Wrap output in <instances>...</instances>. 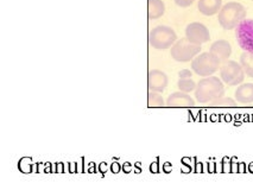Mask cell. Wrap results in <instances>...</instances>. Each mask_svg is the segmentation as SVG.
<instances>
[{
    "label": "cell",
    "instance_id": "obj_10",
    "mask_svg": "<svg viewBox=\"0 0 253 190\" xmlns=\"http://www.w3.org/2000/svg\"><path fill=\"white\" fill-rule=\"evenodd\" d=\"M194 105H195V101L193 100L192 96H189L188 93L182 92V90L172 93L167 100L168 107H193Z\"/></svg>",
    "mask_w": 253,
    "mask_h": 190
},
{
    "label": "cell",
    "instance_id": "obj_18",
    "mask_svg": "<svg viewBox=\"0 0 253 190\" xmlns=\"http://www.w3.org/2000/svg\"><path fill=\"white\" fill-rule=\"evenodd\" d=\"M211 106H229V107H234V106H237V102H235L233 99L225 98V96H222V98L216 99V100L211 101Z\"/></svg>",
    "mask_w": 253,
    "mask_h": 190
},
{
    "label": "cell",
    "instance_id": "obj_8",
    "mask_svg": "<svg viewBox=\"0 0 253 190\" xmlns=\"http://www.w3.org/2000/svg\"><path fill=\"white\" fill-rule=\"evenodd\" d=\"M185 37L190 40V42L195 43V44H204L211 39L210 30L207 26L202 24V23L194 22L190 23L189 25L185 28Z\"/></svg>",
    "mask_w": 253,
    "mask_h": 190
},
{
    "label": "cell",
    "instance_id": "obj_6",
    "mask_svg": "<svg viewBox=\"0 0 253 190\" xmlns=\"http://www.w3.org/2000/svg\"><path fill=\"white\" fill-rule=\"evenodd\" d=\"M220 78L228 86H238L245 78V72L240 63L235 61H226L220 67Z\"/></svg>",
    "mask_w": 253,
    "mask_h": 190
},
{
    "label": "cell",
    "instance_id": "obj_7",
    "mask_svg": "<svg viewBox=\"0 0 253 190\" xmlns=\"http://www.w3.org/2000/svg\"><path fill=\"white\" fill-rule=\"evenodd\" d=\"M235 38L244 51L253 54V19H244L235 28Z\"/></svg>",
    "mask_w": 253,
    "mask_h": 190
},
{
    "label": "cell",
    "instance_id": "obj_13",
    "mask_svg": "<svg viewBox=\"0 0 253 190\" xmlns=\"http://www.w3.org/2000/svg\"><path fill=\"white\" fill-rule=\"evenodd\" d=\"M235 99L240 104L253 102V83H243L235 90Z\"/></svg>",
    "mask_w": 253,
    "mask_h": 190
},
{
    "label": "cell",
    "instance_id": "obj_11",
    "mask_svg": "<svg viewBox=\"0 0 253 190\" xmlns=\"http://www.w3.org/2000/svg\"><path fill=\"white\" fill-rule=\"evenodd\" d=\"M211 52H213L215 56H217L221 63H225L226 61H228L229 56L232 54V46L227 40L225 39H219L216 42H214L213 44L211 45Z\"/></svg>",
    "mask_w": 253,
    "mask_h": 190
},
{
    "label": "cell",
    "instance_id": "obj_23",
    "mask_svg": "<svg viewBox=\"0 0 253 190\" xmlns=\"http://www.w3.org/2000/svg\"><path fill=\"white\" fill-rule=\"evenodd\" d=\"M123 170L125 171V174H128V172H131L132 170V164L131 163H125V164L123 165Z\"/></svg>",
    "mask_w": 253,
    "mask_h": 190
},
{
    "label": "cell",
    "instance_id": "obj_19",
    "mask_svg": "<svg viewBox=\"0 0 253 190\" xmlns=\"http://www.w3.org/2000/svg\"><path fill=\"white\" fill-rule=\"evenodd\" d=\"M195 0H175V4L179 7H188L193 4Z\"/></svg>",
    "mask_w": 253,
    "mask_h": 190
},
{
    "label": "cell",
    "instance_id": "obj_2",
    "mask_svg": "<svg viewBox=\"0 0 253 190\" xmlns=\"http://www.w3.org/2000/svg\"><path fill=\"white\" fill-rule=\"evenodd\" d=\"M246 18V8L243 4L231 1L225 4L217 13L219 24L225 30H233Z\"/></svg>",
    "mask_w": 253,
    "mask_h": 190
},
{
    "label": "cell",
    "instance_id": "obj_22",
    "mask_svg": "<svg viewBox=\"0 0 253 190\" xmlns=\"http://www.w3.org/2000/svg\"><path fill=\"white\" fill-rule=\"evenodd\" d=\"M150 171L154 172V174H157V172L160 171V168H158V162L152 163L151 166H150Z\"/></svg>",
    "mask_w": 253,
    "mask_h": 190
},
{
    "label": "cell",
    "instance_id": "obj_1",
    "mask_svg": "<svg viewBox=\"0 0 253 190\" xmlns=\"http://www.w3.org/2000/svg\"><path fill=\"white\" fill-rule=\"evenodd\" d=\"M225 96V87L222 80L215 76L202 78L195 88V98L201 104H208Z\"/></svg>",
    "mask_w": 253,
    "mask_h": 190
},
{
    "label": "cell",
    "instance_id": "obj_17",
    "mask_svg": "<svg viewBox=\"0 0 253 190\" xmlns=\"http://www.w3.org/2000/svg\"><path fill=\"white\" fill-rule=\"evenodd\" d=\"M148 105L149 107H163L164 106L163 98L158 94V92H152V90H150Z\"/></svg>",
    "mask_w": 253,
    "mask_h": 190
},
{
    "label": "cell",
    "instance_id": "obj_15",
    "mask_svg": "<svg viewBox=\"0 0 253 190\" xmlns=\"http://www.w3.org/2000/svg\"><path fill=\"white\" fill-rule=\"evenodd\" d=\"M240 64L243 67L245 74L249 77L253 78V54L244 51L240 56Z\"/></svg>",
    "mask_w": 253,
    "mask_h": 190
},
{
    "label": "cell",
    "instance_id": "obj_4",
    "mask_svg": "<svg viewBox=\"0 0 253 190\" xmlns=\"http://www.w3.org/2000/svg\"><path fill=\"white\" fill-rule=\"evenodd\" d=\"M220 64H221V61L213 52L210 51L200 54L199 56L193 58L192 68L198 75L207 77V76L213 75L217 69H220Z\"/></svg>",
    "mask_w": 253,
    "mask_h": 190
},
{
    "label": "cell",
    "instance_id": "obj_3",
    "mask_svg": "<svg viewBox=\"0 0 253 190\" xmlns=\"http://www.w3.org/2000/svg\"><path fill=\"white\" fill-rule=\"evenodd\" d=\"M177 39V35L170 26L160 25L152 29L149 35V43L157 50H167L172 46Z\"/></svg>",
    "mask_w": 253,
    "mask_h": 190
},
{
    "label": "cell",
    "instance_id": "obj_24",
    "mask_svg": "<svg viewBox=\"0 0 253 190\" xmlns=\"http://www.w3.org/2000/svg\"><path fill=\"white\" fill-rule=\"evenodd\" d=\"M107 169H108V166L106 163H101V164H100V171L101 172H106L107 171Z\"/></svg>",
    "mask_w": 253,
    "mask_h": 190
},
{
    "label": "cell",
    "instance_id": "obj_12",
    "mask_svg": "<svg viewBox=\"0 0 253 190\" xmlns=\"http://www.w3.org/2000/svg\"><path fill=\"white\" fill-rule=\"evenodd\" d=\"M222 7V0H199L198 8L204 16H214Z\"/></svg>",
    "mask_w": 253,
    "mask_h": 190
},
{
    "label": "cell",
    "instance_id": "obj_9",
    "mask_svg": "<svg viewBox=\"0 0 253 190\" xmlns=\"http://www.w3.org/2000/svg\"><path fill=\"white\" fill-rule=\"evenodd\" d=\"M148 86L152 92H164L168 86V76L161 70H150L148 75Z\"/></svg>",
    "mask_w": 253,
    "mask_h": 190
},
{
    "label": "cell",
    "instance_id": "obj_21",
    "mask_svg": "<svg viewBox=\"0 0 253 190\" xmlns=\"http://www.w3.org/2000/svg\"><path fill=\"white\" fill-rule=\"evenodd\" d=\"M179 78H188V77H192V72L189 69H183L178 73Z\"/></svg>",
    "mask_w": 253,
    "mask_h": 190
},
{
    "label": "cell",
    "instance_id": "obj_14",
    "mask_svg": "<svg viewBox=\"0 0 253 190\" xmlns=\"http://www.w3.org/2000/svg\"><path fill=\"white\" fill-rule=\"evenodd\" d=\"M148 11L150 19L160 18L166 11L163 0H148Z\"/></svg>",
    "mask_w": 253,
    "mask_h": 190
},
{
    "label": "cell",
    "instance_id": "obj_20",
    "mask_svg": "<svg viewBox=\"0 0 253 190\" xmlns=\"http://www.w3.org/2000/svg\"><path fill=\"white\" fill-rule=\"evenodd\" d=\"M122 169H123V165H120V163H118V162H113V163H112V165H111V171L113 172V174H118V172L122 170Z\"/></svg>",
    "mask_w": 253,
    "mask_h": 190
},
{
    "label": "cell",
    "instance_id": "obj_5",
    "mask_svg": "<svg viewBox=\"0 0 253 190\" xmlns=\"http://www.w3.org/2000/svg\"><path fill=\"white\" fill-rule=\"evenodd\" d=\"M200 51H201V45L190 42L185 37L176 40L175 44L171 46L170 54L173 60L177 62H189L196 57V55L200 54Z\"/></svg>",
    "mask_w": 253,
    "mask_h": 190
},
{
    "label": "cell",
    "instance_id": "obj_16",
    "mask_svg": "<svg viewBox=\"0 0 253 190\" xmlns=\"http://www.w3.org/2000/svg\"><path fill=\"white\" fill-rule=\"evenodd\" d=\"M177 86H178L179 90H182V92L189 93V92H192V90H195L198 84L194 82V80H192V77H188V78H179L178 82H177Z\"/></svg>",
    "mask_w": 253,
    "mask_h": 190
}]
</instances>
